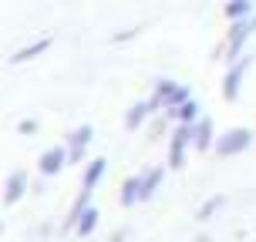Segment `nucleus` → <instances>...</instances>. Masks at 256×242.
I'll list each match as a JSON object with an SVG mask.
<instances>
[{"instance_id":"1","label":"nucleus","mask_w":256,"mask_h":242,"mask_svg":"<svg viewBox=\"0 0 256 242\" xmlns=\"http://www.w3.org/2000/svg\"><path fill=\"white\" fill-rule=\"evenodd\" d=\"M253 30H256V13H250L243 20H232L230 34H226V57L230 61L243 57V47H246V40L253 37Z\"/></svg>"},{"instance_id":"2","label":"nucleus","mask_w":256,"mask_h":242,"mask_svg":"<svg viewBox=\"0 0 256 242\" xmlns=\"http://www.w3.org/2000/svg\"><path fill=\"white\" fill-rule=\"evenodd\" d=\"M250 145H253V131H250V128H230L226 135H219V138L212 141L216 155H222V158L243 155L246 148H250Z\"/></svg>"},{"instance_id":"3","label":"nucleus","mask_w":256,"mask_h":242,"mask_svg":"<svg viewBox=\"0 0 256 242\" xmlns=\"http://www.w3.org/2000/svg\"><path fill=\"white\" fill-rule=\"evenodd\" d=\"M192 141H196V121H179V128L172 131V141H168V165L179 168L186 162V148H189Z\"/></svg>"},{"instance_id":"4","label":"nucleus","mask_w":256,"mask_h":242,"mask_svg":"<svg viewBox=\"0 0 256 242\" xmlns=\"http://www.w3.org/2000/svg\"><path fill=\"white\" fill-rule=\"evenodd\" d=\"M246 67H250V57H236V61H230V71H226V81H222V98H226V101H236V98H240Z\"/></svg>"},{"instance_id":"5","label":"nucleus","mask_w":256,"mask_h":242,"mask_svg":"<svg viewBox=\"0 0 256 242\" xmlns=\"http://www.w3.org/2000/svg\"><path fill=\"white\" fill-rule=\"evenodd\" d=\"M64 162H68V152L64 148H48V152L40 155V172L44 175H54V172H61Z\"/></svg>"},{"instance_id":"6","label":"nucleus","mask_w":256,"mask_h":242,"mask_svg":"<svg viewBox=\"0 0 256 242\" xmlns=\"http://www.w3.org/2000/svg\"><path fill=\"white\" fill-rule=\"evenodd\" d=\"M168 115L176 118V121H199V104L192 101V98H186L182 104H176V108H168Z\"/></svg>"},{"instance_id":"7","label":"nucleus","mask_w":256,"mask_h":242,"mask_svg":"<svg viewBox=\"0 0 256 242\" xmlns=\"http://www.w3.org/2000/svg\"><path fill=\"white\" fill-rule=\"evenodd\" d=\"M212 141H216L212 121H209V118H199V121H196V141H192V145H196V148H209Z\"/></svg>"},{"instance_id":"8","label":"nucleus","mask_w":256,"mask_h":242,"mask_svg":"<svg viewBox=\"0 0 256 242\" xmlns=\"http://www.w3.org/2000/svg\"><path fill=\"white\" fill-rule=\"evenodd\" d=\"M152 115V101H138V104H132V111L125 115V128H142V121Z\"/></svg>"},{"instance_id":"9","label":"nucleus","mask_w":256,"mask_h":242,"mask_svg":"<svg viewBox=\"0 0 256 242\" xmlns=\"http://www.w3.org/2000/svg\"><path fill=\"white\" fill-rule=\"evenodd\" d=\"M74 226H78V232H81V236H91V232H94V226H98V209H81V216L74 219Z\"/></svg>"},{"instance_id":"10","label":"nucleus","mask_w":256,"mask_h":242,"mask_svg":"<svg viewBox=\"0 0 256 242\" xmlns=\"http://www.w3.org/2000/svg\"><path fill=\"white\" fill-rule=\"evenodd\" d=\"M250 13H256L253 0H230V3H226V17H230V20H243Z\"/></svg>"},{"instance_id":"11","label":"nucleus","mask_w":256,"mask_h":242,"mask_svg":"<svg viewBox=\"0 0 256 242\" xmlns=\"http://www.w3.org/2000/svg\"><path fill=\"white\" fill-rule=\"evenodd\" d=\"M135 202H142V175L138 179H128L122 185V205H135Z\"/></svg>"},{"instance_id":"12","label":"nucleus","mask_w":256,"mask_h":242,"mask_svg":"<svg viewBox=\"0 0 256 242\" xmlns=\"http://www.w3.org/2000/svg\"><path fill=\"white\" fill-rule=\"evenodd\" d=\"M158 182H162V168H148V172L142 175V199H152V192L158 189Z\"/></svg>"},{"instance_id":"13","label":"nucleus","mask_w":256,"mask_h":242,"mask_svg":"<svg viewBox=\"0 0 256 242\" xmlns=\"http://www.w3.org/2000/svg\"><path fill=\"white\" fill-rule=\"evenodd\" d=\"M104 168H108L104 158H94V162H91L88 172H84V189H94V185H98V179L104 175Z\"/></svg>"},{"instance_id":"14","label":"nucleus","mask_w":256,"mask_h":242,"mask_svg":"<svg viewBox=\"0 0 256 242\" xmlns=\"http://www.w3.org/2000/svg\"><path fill=\"white\" fill-rule=\"evenodd\" d=\"M24 185H27V179L17 172V175L10 179V185H7V202H17V199L24 195Z\"/></svg>"},{"instance_id":"15","label":"nucleus","mask_w":256,"mask_h":242,"mask_svg":"<svg viewBox=\"0 0 256 242\" xmlns=\"http://www.w3.org/2000/svg\"><path fill=\"white\" fill-rule=\"evenodd\" d=\"M219 205H222V195H212V199H209V202L199 209V216H196V219H202V222H206V219H212V212H216Z\"/></svg>"},{"instance_id":"16","label":"nucleus","mask_w":256,"mask_h":242,"mask_svg":"<svg viewBox=\"0 0 256 242\" xmlns=\"http://www.w3.org/2000/svg\"><path fill=\"white\" fill-rule=\"evenodd\" d=\"M48 44H51V40L44 37V40H38V44H34V47H24V51L17 54V61H27V57H34V54H38V51H44V47H48Z\"/></svg>"}]
</instances>
